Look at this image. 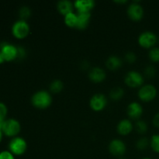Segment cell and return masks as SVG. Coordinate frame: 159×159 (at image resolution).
Returning <instances> with one entry per match:
<instances>
[{"instance_id": "obj_1", "label": "cell", "mask_w": 159, "mask_h": 159, "mask_svg": "<svg viewBox=\"0 0 159 159\" xmlns=\"http://www.w3.org/2000/svg\"><path fill=\"white\" fill-rule=\"evenodd\" d=\"M52 102L51 95L45 90H40L34 93L31 97V103L37 109H46Z\"/></svg>"}, {"instance_id": "obj_2", "label": "cell", "mask_w": 159, "mask_h": 159, "mask_svg": "<svg viewBox=\"0 0 159 159\" xmlns=\"http://www.w3.org/2000/svg\"><path fill=\"white\" fill-rule=\"evenodd\" d=\"M20 130H21V126H20V122L12 118L5 120L2 126V131L8 137L15 138L20 133Z\"/></svg>"}, {"instance_id": "obj_3", "label": "cell", "mask_w": 159, "mask_h": 159, "mask_svg": "<svg viewBox=\"0 0 159 159\" xmlns=\"http://www.w3.org/2000/svg\"><path fill=\"white\" fill-rule=\"evenodd\" d=\"M9 152L14 155H22L27 149L26 141L20 137H15L9 143Z\"/></svg>"}, {"instance_id": "obj_4", "label": "cell", "mask_w": 159, "mask_h": 159, "mask_svg": "<svg viewBox=\"0 0 159 159\" xmlns=\"http://www.w3.org/2000/svg\"><path fill=\"white\" fill-rule=\"evenodd\" d=\"M12 35L17 39H24L30 33V26L25 20H19L12 26Z\"/></svg>"}, {"instance_id": "obj_5", "label": "cell", "mask_w": 159, "mask_h": 159, "mask_svg": "<svg viewBox=\"0 0 159 159\" xmlns=\"http://www.w3.org/2000/svg\"><path fill=\"white\" fill-rule=\"evenodd\" d=\"M157 93L158 91L155 85L147 84L140 87L138 90V97L144 102H150L156 97Z\"/></svg>"}, {"instance_id": "obj_6", "label": "cell", "mask_w": 159, "mask_h": 159, "mask_svg": "<svg viewBox=\"0 0 159 159\" xmlns=\"http://www.w3.org/2000/svg\"><path fill=\"white\" fill-rule=\"evenodd\" d=\"M158 42V37L152 31H144L138 37V43L140 46L144 48H154Z\"/></svg>"}, {"instance_id": "obj_7", "label": "cell", "mask_w": 159, "mask_h": 159, "mask_svg": "<svg viewBox=\"0 0 159 159\" xmlns=\"http://www.w3.org/2000/svg\"><path fill=\"white\" fill-rule=\"evenodd\" d=\"M124 82L127 86L130 88H138L142 86L144 83V77L137 71H128L124 78Z\"/></svg>"}, {"instance_id": "obj_8", "label": "cell", "mask_w": 159, "mask_h": 159, "mask_svg": "<svg viewBox=\"0 0 159 159\" xmlns=\"http://www.w3.org/2000/svg\"><path fill=\"white\" fill-rule=\"evenodd\" d=\"M0 53L5 61H10L17 58L18 51L17 47L9 43H2L0 46Z\"/></svg>"}, {"instance_id": "obj_9", "label": "cell", "mask_w": 159, "mask_h": 159, "mask_svg": "<svg viewBox=\"0 0 159 159\" xmlns=\"http://www.w3.org/2000/svg\"><path fill=\"white\" fill-rule=\"evenodd\" d=\"M89 105L94 111H102L107 105V97L102 93H96L90 99Z\"/></svg>"}, {"instance_id": "obj_10", "label": "cell", "mask_w": 159, "mask_h": 159, "mask_svg": "<svg viewBox=\"0 0 159 159\" xmlns=\"http://www.w3.org/2000/svg\"><path fill=\"white\" fill-rule=\"evenodd\" d=\"M126 150L125 143L120 139H113L109 144V151L114 156H122L125 154Z\"/></svg>"}, {"instance_id": "obj_11", "label": "cell", "mask_w": 159, "mask_h": 159, "mask_svg": "<svg viewBox=\"0 0 159 159\" xmlns=\"http://www.w3.org/2000/svg\"><path fill=\"white\" fill-rule=\"evenodd\" d=\"M127 14L134 21H139L144 16V9L137 2H134L127 8Z\"/></svg>"}, {"instance_id": "obj_12", "label": "cell", "mask_w": 159, "mask_h": 159, "mask_svg": "<svg viewBox=\"0 0 159 159\" xmlns=\"http://www.w3.org/2000/svg\"><path fill=\"white\" fill-rule=\"evenodd\" d=\"M127 112L131 119L138 120L143 114V107L139 102H132L127 107Z\"/></svg>"}, {"instance_id": "obj_13", "label": "cell", "mask_w": 159, "mask_h": 159, "mask_svg": "<svg viewBox=\"0 0 159 159\" xmlns=\"http://www.w3.org/2000/svg\"><path fill=\"white\" fill-rule=\"evenodd\" d=\"M107 75L104 69L99 67H94L92 69H90L89 72V78L90 80L96 83H99L105 80Z\"/></svg>"}, {"instance_id": "obj_14", "label": "cell", "mask_w": 159, "mask_h": 159, "mask_svg": "<svg viewBox=\"0 0 159 159\" xmlns=\"http://www.w3.org/2000/svg\"><path fill=\"white\" fill-rule=\"evenodd\" d=\"M74 7L77 12H90L95 7L93 0H78L74 2Z\"/></svg>"}, {"instance_id": "obj_15", "label": "cell", "mask_w": 159, "mask_h": 159, "mask_svg": "<svg viewBox=\"0 0 159 159\" xmlns=\"http://www.w3.org/2000/svg\"><path fill=\"white\" fill-rule=\"evenodd\" d=\"M74 3L68 0H61L57 3V9L61 15L66 16L73 12Z\"/></svg>"}, {"instance_id": "obj_16", "label": "cell", "mask_w": 159, "mask_h": 159, "mask_svg": "<svg viewBox=\"0 0 159 159\" xmlns=\"http://www.w3.org/2000/svg\"><path fill=\"white\" fill-rule=\"evenodd\" d=\"M134 126L131 121L128 119H124L117 124V132L121 135H127L133 130Z\"/></svg>"}, {"instance_id": "obj_17", "label": "cell", "mask_w": 159, "mask_h": 159, "mask_svg": "<svg viewBox=\"0 0 159 159\" xmlns=\"http://www.w3.org/2000/svg\"><path fill=\"white\" fill-rule=\"evenodd\" d=\"M78 21L76 28L79 30H84L88 26L90 22L91 13L90 12H77Z\"/></svg>"}, {"instance_id": "obj_18", "label": "cell", "mask_w": 159, "mask_h": 159, "mask_svg": "<svg viewBox=\"0 0 159 159\" xmlns=\"http://www.w3.org/2000/svg\"><path fill=\"white\" fill-rule=\"evenodd\" d=\"M122 60L116 55H112L107 58L106 61V66L111 71H116L122 66Z\"/></svg>"}, {"instance_id": "obj_19", "label": "cell", "mask_w": 159, "mask_h": 159, "mask_svg": "<svg viewBox=\"0 0 159 159\" xmlns=\"http://www.w3.org/2000/svg\"><path fill=\"white\" fill-rule=\"evenodd\" d=\"M78 21V16L77 12H71V13L68 14V15L65 16V23L66 26L68 27L71 28H76V25H77Z\"/></svg>"}, {"instance_id": "obj_20", "label": "cell", "mask_w": 159, "mask_h": 159, "mask_svg": "<svg viewBox=\"0 0 159 159\" xmlns=\"http://www.w3.org/2000/svg\"><path fill=\"white\" fill-rule=\"evenodd\" d=\"M124 95V90L120 86L114 87V88H113L111 90H110V98L114 101L120 100V99H122Z\"/></svg>"}, {"instance_id": "obj_21", "label": "cell", "mask_w": 159, "mask_h": 159, "mask_svg": "<svg viewBox=\"0 0 159 159\" xmlns=\"http://www.w3.org/2000/svg\"><path fill=\"white\" fill-rule=\"evenodd\" d=\"M50 91L53 93H59L64 88V84L60 79H55L50 84Z\"/></svg>"}, {"instance_id": "obj_22", "label": "cell", "mask_w": 159, "mask_h": 159, "mask_svg": "<svg viewBox=\"0 0 159 159\" xmlns=\"http://www.w3.org/2000/svg\"><path fill=\"white\" fill-rule=\"evenodd\" d=\"M135 128H136V130L139 134H144L147 132L148 129V124L144 120H138L136 124H135Z\"/></svg>"}, {"instance_id": "obj_23", "label": "cell", "mask_w": 159, "mask_h": 159, "mask_svg": "<svg viewBox=\"0 0 159 159\" xmlns=\"http://www.w3.org/2000/svg\"><path fill=\"white\" fill-rule=\"evenodd\" d=\"M19 16L20 20L26 21L31 16V9L28 6H22L19 11Z\"/></svg>"}, {"instance_id": "obj_24", "label": "cell", "mask_w": 159, "mask_h": 159, "mask_svg": "<svg viewBox=\"0 0 159 159\" xmlns=\"http://www.w3.org/2000/svg\"><path fill=\"white\" fill-rule=\"evenodd\" d=\"M150 144V141L147 138H141L136 142V147L138 150H145Z\"/></svg>"}, {"instance_id": "obj_25", "label": "cell", "mask_w": 159, "mask_h": 159, "mask_svg": "<svg viewBox=\"0 0 159 159\" xmlns=\"http://www.w3.org/2000/svg\"><path fill=\"white\" fill-rule=\"evenodd\" d=\"M148 57L153 62H159V48H151L148 52Z\"/></svg>"}, {"instance_id": "obj_26", "label": "cell", "mask_w": 159, "mask_h": 159, "mask_svg": "<svg viewBox=\"0 0 159 159\" xmlns=\"http://www.w3.org/2000/svg\"><path fill=\"white\" fill-rule=\"evenodd\" d=\"M150 145L154 152L159 153V134L152 137L150 140Z\"/></svg>"}, {"instance_id": "obj_27", "label": "cell", "mask_w": 159, "mask_h": 159, "mask_svg": "<svg viewBox=\"0 0 159 159\" xmlns=\"http://www.w3.org/2000/svg\"><path fill=\"white\" fill-rule=\"evenodd\" d=\"M7 107L3 102H0V129L2 130V126L5 120L6 115H7Z\"/></svg>"}, {"instance_id": "obj_28", "label": "cell", "mask_w": 159, "mask_h": 159, "mask_svg": "<svg viewBox=\"0 0 159 159\" xmlns=\"http://www.w3.org/2000/svg\"><path fill=\"white\" fill-rule=\"evenodd\" d=\"M144 75L148 78H153L156 75V69L153 65H148L144 69Z\"/></svg>"}, {"instance_id": "obj_29", "label": "cell", "mask_w": 159, "mask_h": 159, "mask_svg": "<svg viewBox=\"0 0 159 159\" xmlns=\"http://www.w3.org/2000/svg\"><path fill=\"white\" fill-rule=\"evenodd\" d=\"M125 60L128 63H134L137 60V55L134 52H127L125 55Z\"/></svg>"}, {"instance_id": "obj_30", "label": "cell", "mask_w": 159, "mask_h": 159, "mask_svg": "<svg viewBox=\"0 0 159 159\" xmlns=\"http://www.w3.org/2000/svg\"><path fill=\"white\" fill-rule=\"evenodd\" d=\"M0 159H15L14 155L9 151H3L0 152Z\"/></svg>"}, {"instance_id": "obj_31", "label": "cell", "mask_w": 159, "mask_h": 159, "mask_svg": "<svg viewBox=\"0 0 159 159\" xmlns=\"http://www.w3.org/2000/svg\"><path fill=\"white\" fill-rule=\"evenodd\" d=\"M17 51H18V56L17 58L23 59L26 56V51L23 47H17Z\"/></svg>"}, {"instance_id": "obj_32", "label": "cell", "mask_w": 159, "mask_h": 159, "mask_svg": "<svg viewBox=\"0 0 159 159\" xmlns=\"http://www.w3.org/2000/svg\"><path fill=\"white\" fill-rule=\"evenodd\" d=\"M152 122H153V124L155 126V127L159 128V113H156V114L155 115Z\"/></svg>"}, {"instance_id": "obj_33", "label": "cell", "mask_w": 159, "mask_h": 159, "mask_svg": "<svg viewBox=\"0 0 159 159\" xmlns=\"http://www.w3.org/2000/svg\"><path fill=\"white\" fill-rule=\"evenodd\" d=\"M89 62L88 61H83L81 63V68L82 69H87L89 68Z\"/></svg>"}, {"instance_id": "obj_34", "label": "cell", "mask_w": 159, "mask_h": 159, "mask_svg": "<svg viewBox=\"0 0 159 159\" xmlns=\"http://www.w3.org/2000/svg\"><path fill=\"white\" fill-rule=\"evenodd\" d=\"M4 61H5L4 58H3L2 55L1 53H0V64H2V62H4Z\"/></svg>"}, {"instance_id": "obj_35", "label": "cell", "mask_w": 159, "mask_h": 159, "mask_svg": "<svg viewBox=\"0 0 159 159\" xmlns=\"http://www.w3.org/2000/svg\"><path fill=\"white\" fill-rule=\"evenodd\" d=\"M2 130L0 129V142H1L2 141Z\"/></svg>"}, {"instance_id": "obj_36", "label": "cell", "mask_w": 159, "mask_h": 159, "mask_svg": "<svg viewBox=\"0 0 159 159\" xmlns=\"http://www.w3.org/2000/svg\"><path fill=\"white\" fill-rule=\"evenodd\" d=\"M116 2H117V3H126V2H127V1H115Z\"/></svg>"}, {"instance_id": "obj_37", "label": "cell", "mask_w": 159, "mask_h": 159, "mask_svg": "<svg viewBox=\"0 0 159 159\" xmlns=\"http://www.w3.org/2000/svg\"><path fill=\"white\" fill-rule=\"evenodd\" d=\"M142 159H152V158H142Z\"/></svg>"}, {"instance_id": "obj_38", "label": "cell", "mask_w": 159, "mask_h": 159, "mask_svg": "<svg viewBox=\"0 0 159 159\" xmlns=\"http://www.w3.org/2000/svg\"><path fill=\"white\" fill-rule=\"evenodd\" d=\"M119 159H127V158H120Z\"/></svg>"}, {"instance_id": "obj_39", "label": "cell", "mask_w": 159, "mask_h": 159, "mask_svg": "<svg viewBox=\"0 0 159 159\" xmlns=\"http://www.w3.org/2000/svg\"><path fill=\"white\" fill-rule=\"evenodd\" d=\"M158 41H159V40H158Z\"/></svg>"}]
</instances>
